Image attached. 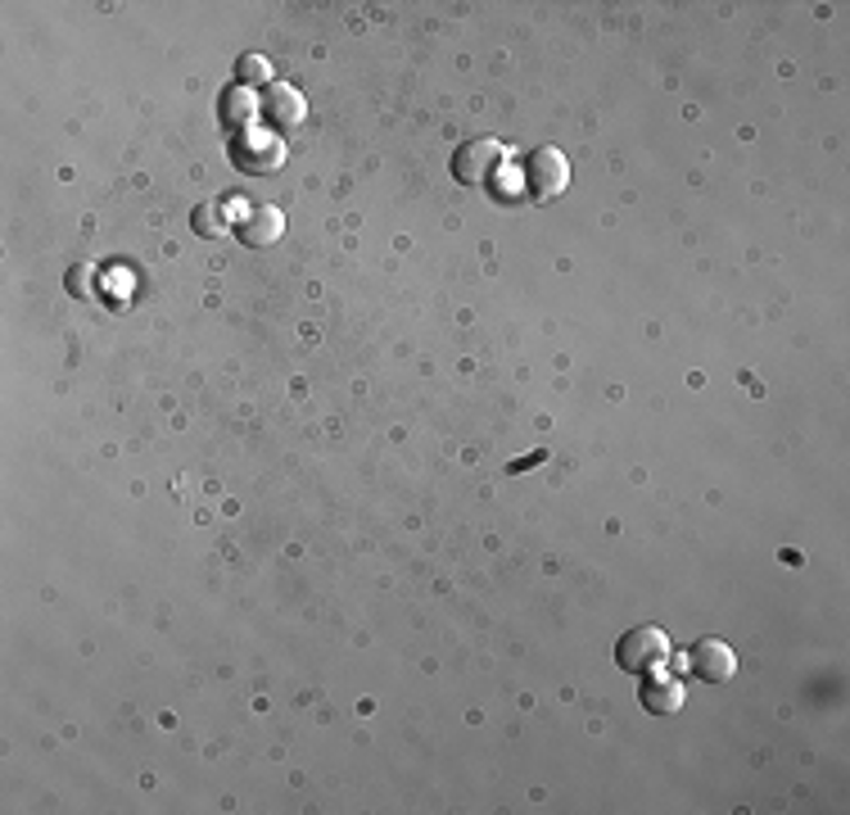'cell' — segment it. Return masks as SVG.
<instances>
[{
  "label": "cell",
  "mask_w": 850,
  "mask_h": 815,
  "mask_svg": "<svg viewBox=\"0 0 850 815\" xmlns=\"http://www.w3.org/2000/svg\"><path fill=\"white\" fill-rule=\"evenodd\" d=\"M643 707H648V711H656V716L679 711V707H683V685H679L674 675H665V670L643 675Z\"/></svg>",
  "instance_id": "obj_6"
},
{
  "label": "cell",
  "mask_w": 850,
  "mask_h": 815,
  "mask_svg": "<svg viewBox=\"0 0 850 815\" xmlns=\"http://www.w3.org/2000/svg\"><path fill=\"white\" fill-rule=\"evenodd\" d=\"M688 666L696 679H705V685H729V679L738 675V657L724 639H701L688 648Z\"/></svg>",
  "instance_id": "obj_4"
},
{
  "label": "cell",
  "mask_w": 850,
  "mask_h": 815,
  "mask_svg": "<svg viewBox=\"0 0 850 815\" xmlns=\"http://www.w3.org/2000/svg\"><path fill=\"white\" fill-rule=\"evenodd\" d=\"M503 159H507V146L493 141V136H480V141L457 146V155H453V177L466 181V186H488V177L503 168Z\"/></svg>",
  "instance_id": "obj_3"
},
{
  "label": "cell",
  "mask_w": 850,
  "mask_h": 815,
  "mask_svg": "<svg viewBox=\"0 0 850 815\" xmlns=\"http://www.w3.org/2000/svg\"><path fill=\"white\" fill-rule=\"evenodd\" d=\"M516 177H521L525 199L552 204L565 186H571V164H565V155H561L556 146H538V150H530V155L516 164Z\"/></svg>",
  "instance_id": "obj_1"
},
{
  "label": "cell",
  "mask_w": 850,
  "mask_h": 815,
  "mask_svg": "<svg viewBox=\"0 0 850 815\" xmlns=\"http://www.w3.org/2000/svg\"><path fill=\"white\" fill-rule=\"evenodd\" d=\"M615 666L624 675H656L670 666V635L661 626H633L629 635H620L615 644Z\"/></svg>",
  "instance_id": "obj_2"
},
{
  "label": "cell",
  "mask_w": 850,
  "mask_h": 815,
  "mask_svg": "<svg viewBox=\"0 0 850 815\" xmlns=\"http://www.w3.org/2000/svg\"><path fill=\"white\" fill-rule=\"evenodd\" d=\"M190 227H195V236H223L227 232L223 204H199V209L190 214Z\"/></svg>",
  "instance_id": "obj_8"
},
{
  "label": "cell",
  "mask_w": 850,
  "mask_h": 815,
  "mask_svg": "<svg viewBox=\"0 0 850 815\" xmlns=\"http://www.w3.org/2000/svg\"><path fill=\"white\" fill-rule=\"evenodd\" d=\"M263 114H267L271 122H286V127H295V122H304V100H299L286 82H267Z\"/></svg>",
  "instance_id": "obj_7"
},
{
  "label": "cell",
  "mask_w": 850,
  "mask_h": 815,
  "mask_svg": "<svg viewBox=\"0 0 850 815\" xmlns=\"http://www.w3.org/2000/svg\"><path fill=\"white\" fill-rule=\"evenodd\" d=\"M280 232H286V218H280L276 209H249L245 223H236V236H240V245H249V249L276 245Z\"/></svg>",
  "instance_id": "obj_5"
},
{
  "label": "cell",
  "mask_w": 850,
  "mask_h": 815,
  "mask_svg": "<svg viewBox=\"0 0 850 815\" xmlns=\"http://www.w3.org/2000/svg\"><path fill=\"white\" fill-rule=\"evenodd\" d=\"M240 78H258V82H267V63H263V59H240Z\"/></svg>",
  "instance_id": "obj_9"
}]
</instances>
